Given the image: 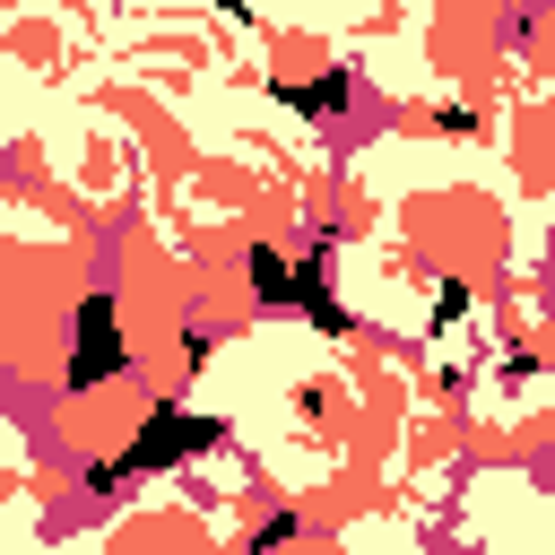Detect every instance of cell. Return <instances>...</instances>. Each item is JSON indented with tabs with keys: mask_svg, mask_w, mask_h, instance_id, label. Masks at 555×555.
<instances>
[{
	"mask_svg": "<svg viewBox=\"0 0 555 555\" xmlns=\"http://www.w3.org/2000/svg\"><path fill=\"white\" fill-rule=\"evenodd\" d=\"M208 442H225V425L217 416H191V408H165L130 451H113L104 468H95V486H121V477H147V468H173L182 451H208Z\"/></svg>",
	"mask_w": 555,
	"mask_h": 555,
	"instance_id": "cell-1",
	"label": "cell"
},
{
	"mask_svg": "<svg viewBox=\"0 0 555 555\" xmlns=\"http://www.w3.org/2000/svg\"><path fill=\"white\" fill-rule=\"evenodd\" d=\"M113 373H130V338H121L113 295H87L69 312V390H104Z\"/></svg>",
	"mask_w": 555,
	"mask_h": 555,
	"instance_id": "cell-2",
	"label": "cell"
},
{
	"mask_svg": "<svg viewBox=\"0 0 555 555\" xmlns=\"http://www.w3.org/2000/svg\"><path fill=\"white\" fill-rule=\"evenodd\" d=\"M251 295H260L269 312H295V304H304V269H295L286 251H269V243H251Z\"/></svg>",
	"mask_w": 555,
	"mask_h": 555,
	"instance_id": "cell-3",
	"label": "cell"
},
{
	"mask_svg": "<svg viewBox=\"0 0 555 555\" xmlns=\"http://www.w3.org/2000/svg\"><path fill=\"white\" fill-rule=\"evenodd\" d=\"M286 104H295V113H338V104H347V69H338V78H312V87H286Z\"/></svg>",
	"mask_w": 555,
	"mask_h": 555,
	"instance_id": "cell-4",
	"label": "cell"
}]
</instances>
